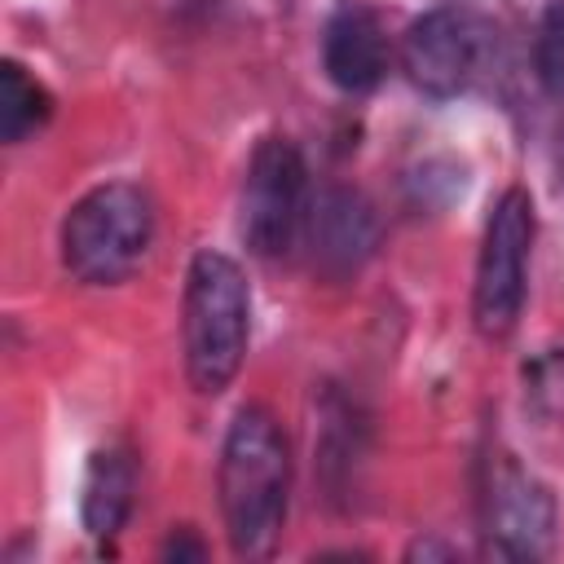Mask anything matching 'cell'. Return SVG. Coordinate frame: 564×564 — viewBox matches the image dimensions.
<instances>
[{"label":"cell","instance_id":"obj_1","mask_svg":"<svg viewBox=\"0 0 564 564\" xmlns=\"http://www.w3.org/2000/svg\"><path fill=\"white\" fill-rule=\"evenodd\" d=\"M291 507V449L264 405H242L220 445V516L238 560H264Z\"/></svg>","mask_w":564,"mask_h":564},{"label":"cell","instance_id":"obj_2","mask_svg":"<svg viewBox=\"0 0 564 564\" xmlns=\"http://www.w3.org/2000/svg\"><path fill=\"white\" fill-rule=\"evenodd\" d=\"M251 339V286L225 251H198L185 273L181 344L194 392L216 397L242 370Z\"/></svg>","mask_w":564,"mask_h":564},{"label":"cell","instance_id":"obj_3","mask_svg":"<svg viewBox=\"0 0 564 564\" xmlns=\"http://www.w3.org/2000/svg\"><path fill=\"white\" fill-rule=\"evenodd\" d=\"M154 203L137 181L93 185L62 220V264L84 286L123 282L150 251Z\"/></svg>","mask_w":564,"mask_h":564},{"label":"cell","instance_id":"obj_4","mask_svg":"<svg viewBox=\"0 0 564 564\" xmlns=\"http://www.w3.org/2000/svg\"><path fill=\"white\" fill-rule=\"evenodd\" d=\"M538 216L529 189L511 185L494 203L480 238V260H476V286H471V317L485 339L511 335L524 308L529 291V251H533Z\"/></svg>","mask_w":564,"mask_h":564},{"label":"cell","instance_id":"obj_5","mask_svg":"<svg viewBox=\"0 0 564 564\" xmlns=\"http://www.w3.org/2000/svg\"><path fill=\"white\" fill-rule=\"evenodd\" d=\"M480 529L485 551L498 560H538L551 551L555 498L507 449H489V458H480Z\"/></svg>","mask_w":564,"mask_h":564},{"label":"cell","instance_id":"obj_6","mask_svg":"<svg viewBox=\"0 0 564 564\" xmlns=\"http://www.w3.org/2000/svg\"><path fill=\"white\" fill-rule=\"evenodd\" d=\"M304 194H308V172L300 145L286 137H264L251 150L242 181V242L264 260L291 251L308 216Z\"/></svg>","mask_w":564,"mask_h":564},{"label":"cell","instance_id":"obj_7","mask_svg":"<svg viewBox=\"0 0 564 564\" xmlns=\"http://www.w3.org/2000/svg\"><path fill=\"white\" fill-rule=\"evenodd\" d=\"M476 26L467 13L458 9H427L405 26L401 40V66L410 75V84L436 101L454 97L467 88L471 70H476Z\"/></svg>","mask_w":564,"mask_h":564},{"label":"cell","instance_id":"obj_8","mask_svg":"<svg viewBox=\"0 0 564 564\" xmlns=\"http://www.w3.org/2000/svg\"><path fill=\"white\" fill-rule=\"evenodd\" d=\"M308 256L313 269L344 282L366 269L379 251V212L352 185H326L308 207Z\"/></svg>","mask_w":564,"mask_h":564},{"label":"cell","instance_id":"obj_9","mask_svg":"<svg viewBox=\"0 0 564 564\" xmlns=\"http://www.w3.org/2000/svg\"><path fill=\"white\" fill-rule=\"evenodd\" d=\"M322 70L348 97L379 88V79L388 75V35H383V22L375 18V9L344 4L330 13V22L322 31Z\"/></svg>","mask_w":564,"mask_h":564},{"label":"cell","instance_id":"obj_10","mask_svg":"<svg viewBox=\"0 0 564 564\" xmlns=\"http://www.w3.org/2000/svg\"><path fill=\"white\" fill-rule=\"evenodd\" d=\"M137 502V458L123 445H106L88 458L84 494H79V520L93 538H115Z\"/></svg>","mask_w":564,"mask_h":564},{"label":"cell","instance_id":"obj_11","mask_svg":"<svg viewBox=\"0 0 564 564\" xmlns=\"http://www.w3.org/2000/svg\"><path fill=\"white\" fill-rule=\"evenodd\" d=\"M53 115V97L48 88L26 75L22 62H4L0 66V141L18 145L26 141L35 128H44Z\"/></svg>","mask_w":564,"mask_h":564},{"label":"cell","instance_id":"obj_12","mask_svg":"<svg viewBox=\"0 0 564 564\" xmlns=\"http://www.w3.org/2000/svg\"><path fill=\"white\" fill-rule=\"evenodd\" d=\"M322 419L326 423H322V441H317V463H322L326 485L339 489L352 471V458L361 454V423L352 419V405L339 397H326Z\"/></svg>","mask_w":564,"mask_h":564},{"label":"cell","instance_id":"obj_13","mask_svg":"<svg viewBox=\"0 0 564 564\" xmlns=\"http://www.w3.org/2000/svg\"><path fill=\"white\" fill-rule=\"evenodd\" d=\"M524 401H529L542 419H560V414H564V348L542 352V357L524 370Z\"/></svg>","mask_w":564,"mask_h":564},{"label":"cell","instance_id":"obj_14","mask_svg":"<svg viewBox=\"0 0 564 564\" xmlns=\"http://www.w3.org/2000/svg\"><path fill=\"white\" fill-rule=\"evenodd\" d=\"M533 66L538 79L551 97H564V0H555L538 26V44H533Z\"/></svg>","mask_w":564,"mask_h":564},{"label":"cell","instance_id":"obj_15","mask_svg":"<svg viewBox=\"0 0 564 564\" xmlns=\"http://www.w3.org/2000/svg\"><path fill=\"white\" fill-rule=\"evenodd\" d=\"M207 555V546L194 538V529H172L167 533V542H163V560H203Z\"/></svg>","mask_w":564,"mask_h":564}]
</instances>
